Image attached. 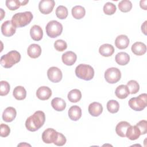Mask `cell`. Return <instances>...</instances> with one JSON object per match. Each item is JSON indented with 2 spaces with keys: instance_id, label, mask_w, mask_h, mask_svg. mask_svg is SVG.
<instances>
[{
  "instance_id": "8d00e7d4",
  "label": "cell",
  "mask_w": 147,
  "mask_h": 147,
  "mask_svg": "<svg viewBox=\"0 0 147 147\" xmlns=\"http://www.w3.org/2000/svg\"><path fill=\"white\" fill-rule=\"evenodd\" d=\"M55 49L59 52H63L67 48V42L63 40H57L54 43Z\"/></svg>"
},
{
  "instance_id": "e0dca14e",
  "label": "cell",
  "mask_w": 147,
  "mask_h": 147,
  "mask_svg": "<svg viewBox=\"0 0 147 147\" xmlns=\"http://www.w3.org/2000/svg\"><path fill=\"white\" fill-rule=\"evenodd\" d=\"M88 110L90 115L93 117H98L103 111V107L100 103L94 102L90 104Z\"/></svg>"
},
{
  "instance_id": "f1b7e54d",
  "label": "cell",
  "mask_w": 147,
  "mask_h": 147,
  "mask_svg": "<svg viewBox=\"0 0 147 147\" xmlns=\"http://www.w3.org/2000/svg\"><path fill=\"white\" fill-rule=\"evenodd\" d=\"M68 99L72 103H76L80 101L82 98V93L78 89H73L71 90L67 95Z\"/></svg>"
},
{
  "instance_id": "44dd1931",
  "label": "cell",
  "mask_w": 147,
  "mask_h": 147,
  "mask_svg": "<svg viewBox=\"0 0 147 147\" xmlns=\"http://www.w3.org/2000/svg\"><path fill=\"white\" fill-rule=\"evenodd\" d=\"M141 135V132L138 127L135 126H130L126 133V137L130 140H136L139 138Z\"/></svg>"
},
{
  "instance_id": "d6986e66",
  "label": "cell",
  "mask_w": 147,
  "mask_h": 147,
  "mask_svg": "<svg viewBox=\"0 0 147 147\" xmlns=\"http://www.w3.org/2000/svg\"><path fill=\"white\" fill-rule=\"evenodd\" d=\"M30 35L31 38L34 41H40L43 36V31L42 28L37 25H33L30 30Z\"/></svg>"
},
{
  "instance_id": "484cf974",
  "label": "cell",
  "mask_w": 147,
  "mask_h": 147,
  "mask_svg": "<svg viewBox=\"0 0 147 147\" xmlns=\"http://www.w3.org/2000/svg\"><path fill=\"white\" fill-rule=\"evenodd\" d=\"M115 60L118 64L120 65H125L129 62L130 56L127 53L121 52L115 55Z\"/></svg>"
},
{
  "instance_id": "ac0fdd59",
  "label": "cell",
  "mask_w": 147,
  "mask_h": 147,
  "mask_svg": "<svg viewBox=\"0 0 147 147\" xmlns=\"http://www.w3.org/2000/svg\"><path fill=\"white\" fill-rule=\"evenodd\" d=\"M69 118L74 121L79 120L82 117V109L77 105L71 106L68 112Z\"/></svg>"
},
{
  "instance_id": "5b68a950",
  "label": "cell",
  "mask_w": 147,
  "mask_h": 147,
  "mask_svg": "<svg viewBox=\"0 0 147 147\" xmlns=\"http://www.w3.org/2000/svg\"><path fill=\"white\" fill-rule=\"evenodd\" d=\"M131 109L135 111H142L147 105V95L145 93L140 94L137 97H133L130 99L128 102Z\"/></svg>"
},
{
  "instance_id": "277c9868",
  "label": "cell",
  "mask_w": 147,
  "mask_h": 147,
  "mask_svg": "<svg viewBox=\"0 0 147 147\" xmlns=\"http://www.w3.org/2000/svg\"><path fill=\"white\" fill-rule=\"evenodd\" d=\"M75 74L78 78L84 80H90L94 78V70L90 65L80 64L76 67Z\"/></svg>"
},
{
  "instance_id": "f546056e",
  "label": "cell",
  "mask_w": 147,
  "mask_h": 147,
  "mask_svg": "<svg viewBox=\"0 0 147 147\" xmlns=\"http://www.w3.org/2000/svg\"><path fill=\"white\" fill-rule=\"evenodd\" d=\"M68 9L64 6L60 5L56 9V15L60 20L65 19L68 16Z\"/></svg>"
},
{
  "instance_id": "30bf717a",
  "label": "cell",
  "mask_w": 147,
  "mask_h": 147,
  "mask_svg": "<svg viewBox=\"0 0 147 147\" xmlns=\"http://www.w3.org/2000/svg\"><path fill=\"white\" fill-rule=\"evenodd\" d=\"M55 2L53 0H42L38 4V9L43 14L51 13L55 6Z\"/></svg>"
},
{
  "instance_id": "603a6c76",
  "label": "cell",
  "mask_w": 147,
  "mask_h": 147,
  "mask_svg": "<svg viewBox=\"0 0 147 147\" xmlns=\"http://www.w3.org/2000/svg\"><path fill=\"white\" fill-rule=\"evenodd\" d=\"M130 126V124L126 121H121L119 122L115 127L116 133L121 137H125L126 130Z\"/></svg>"
},
{
  "instance_id": "7bdbcfd3",
  "label": "cell",
  "mask_w": 147,
  "mask_h": 147,
  "mask_svg": "<svg viewBox=\"0 0 147 147\" xmlns=\"http://www.w3.org/2000/svg\"><path fill=\"white\" fill-rule=\"evenodd\" d=\"M28 1H21V6H24L27 3H28Z\"/></svg>"
},
{
  "instance_id": "f35d334b",
  "label": "cell",
  "mask_w": 147,
  "mask_h": 147,
  "mask_svg": "<svg viewBox=\"0 0 147 147\" xmlns=\"http://www.w3.org/2000/svg\"><path fill=\"white\" fill-rule=\"evenodd\" d=\"M1 131L0 136L2 137H7L10 133V129L9 126L6 124L1 123Z\"/></svg>"
},
{
  "instance_id": "e575fe53",
  "label": "cell",
  "mask_w": 147,
  "mask_h": 147,
  "mask_svg": "<svg viewBox=\"0 0 147 147\" xmlns=\"http://www.w3.org/2000/svg\"><path fill=\"white\" fill-rule=\"evenodd\" d=\"M6 6L10 10H16L21 6V2L18 0H7Z\"/></svg>"
},
{
  "instance_id": "83f0119b",
  "label": "cell",
  "mask_w": 147,
  "mask_h": 147,
  "mask_svg": "<svg viewBox=\"0 0 147 147\" xmlns=\"http://www.w3.org/2000/svg\"><path fill=\"white\" fill-rule=\"evenodd\" d=\"M13 95L17 100H21L26 98V91L24 87L18 86L14 88L13 92Z\"/></svg>"
},
{
  "instance_id": "ee69618b",
  "label": "cell",
  "mask_w": 147,
  "mask_h": 147,
  "mask_svg": "<svg viewBox=\"0 0 147 147\" xmlns=\"http://www.w3.org/2000/svg\"><path fill=\"white\" fill-rule=\"evenodd\" d=\"M21 145H23V146H24V145H28V146H30V145H29V144H20L18 145V146H21Z\"/></svg>"
},
{
  "instance_id": "52a82bcc",
  "label": "cell",
  "mask_w": 147,
  "mask_h": 147,
  "mask_svg": "<svg viewBox=\"0 0 147 147\" xmlns=\"http://www.w3.org/2000/svg\"><path fill=\"white\" fill-rule=\"evenodd\" d=\"M121 78L120 70L115 67H111L107 69L105 72V78L106 81L110 84L117 83Z\"/></svg>"
},
{
  "instance_id": "d4e9b609",
  "label": "cell",
  "mask_w": 147,
  "mask_h": 147,
  "mask_svg": "<svg viewBox=\"0 0 147 147\" xmlns=\"http://www.w3.org/2000/svg\"><path fill=\"white\" fill-rule=\"evenodd\" d=\"M115 94L118 98L122 99L126 98L130 93L127 86L121 84L116 88Z\"/></svg>"
},
{
  "instance_id": "8992f818",
  "label": "cell",
  "mask_w": 147,
  "mask_h": 147,
  "mask_svg": "<svg viewBox=\"0 0 147 147\" xmlns=\"http://www.w3.org/2000/svg\"><path fill=\"white\" fill-rule=\"evenodd\" d=\"M45 30L48 36L51 38H56L61 34L63 25L56 20H52L46 25Z\"/></svg>"
},
{
  "instance_id": "3957f363",
  "label": "cell",
  "mask_w": 147,
  "mask_h": 147,
  "mask_svg": "<svg viewBox=\"0 0 147 147\" xmlns=\"http://www.w3.org/2000/svg\"><path fill=\"white\" fill-rule=\"evenodd\" d=\"M21 60V55L17 51H11L1 57V64L5 68H10Z\"/></svg>"
},
{
  "instance_id": "4fadbf2b",
  "label": "cell",
  "mask_w": 147,
  "mask_h": 147,
  "mask_svg": "<svg viewBox=\"0 0 147 147\" xmlns=\"http://www.w3.org/2000/svg\"><path fill=\"white\" fill-rule=\"evenodd\" d=\"M63 63L66 65H72L76 61L77 56L72 51H67L63 53L61 56Z\"/></svg>"
},
{
  "instance_id": "8fae6325",
  "label": "cell",
  "mask_w": 147,
  "mask_h": 147,
  "mask_svg": "<svg viewBox=\"0 0 147 147\" xmlns=\"http://www.w3.org/2000/svg\"><path fill=\"white\" fill-rule=\"evenodd\" d=\"M16 31V28L14 26L11 21L7 20L2 23L1 25V32L5 37L12 36Z\"/></svg>"
},
{
  "instance_id": "9a60e30c",
  "label": "cell",
  "mask_w": 147,
  "mask_h": 147,
  "mask_svg": "<svg viewBox=\"0 0 147 147\" xmlns=\"http://www.w3.org/2000/svg\"><path fill=\"white\" fill-rule=\"evenodd\" d=\"M27 53L30 57L32 59H36L41 54V48L38 44H30L28 48Z\"/></svg>"
},
{
  "instance_id": "ab89813d",
  "label": "cell",
  "mask_w": 147,
  "mask_h": 147,
  "mask_svg": "<svg viewBox=\"0 0 147 147\" xmlns=\"http://www.w3.org/2000/svg\"><path fill=\"white\" fill-rule=\"evenodd\" d=\"M66 141H67V139L65 137L62 133H59V136H58L57 140L54 144L57 146H63L66 143Z\"/></svg>"
},
{
  "instance_id": "4316f807",
  "label": "cell",
  "mask_w": 147,
  "mask_h": 147,
  "mask_svg": "<svg viewBox=\"0 0 147 147\" xmlns=\"http://www.w3.org/2000/svg\"><path fill=\"white\" fill-rule=\"evenodd\" d=\"M71 13L74 18L80 20L84 17L86 14V10L84 7L80 5H78L72 7Z\"/></svg>"
},
{
  "instance_id": "ba28073f",
  "label": "cell",
  "mask_w": 147,
  "mask_h": 147,
  "mask_svg": "<svg viewBox=\"0 0 147 147\" xmlns=\"http://www.w3.org/2000/svg\"><path fill=\"white\" fill-rule=\"evenodd\" d=\"M59 132L52 128H48L42 134V140L46 144H55L57 140Z\"/></svg>"
},
{
  "instance_id": "836d02e7",
  "label": "cell",
  "mask_w": 147,
  "mask_h": 147,
  "mask_svg": "<svg viewBox=\"0 0 147 147\" xmlns=\"http://www.w3.org/2000/svg\"><path fill=\"white\" fill-rule=\"evenodd\" d=\"M116 6L111 2H107L103 6V12L107 15H112L116 11Z\"/></svg>"
},
{
  "instance_id": "1f68e13d",
  "label": "cell",
  "mask_w": 147,
  "mask_h": 147,
  "mask_svg": "<svg viewBox=\"0 0 147 147\" xmlns=\"http://www.w3.org/2000/svg\"><path fill=\"white\" fill-rule=\"evenodd\" d=\"M118 8L122 12H129L132 8V3L129 0H123L119 2Z\"/></svg>"
},
{
  "instance_id": "60d3db41",
  "label": "cell",
  "mask_w": 147,
  "mask_h": 147,
  "mask_svg": "<svg viewBox=\"0 0 147 147\" xmlns=\"http://www.w3.org/2000/svg\"><path fill=\"white\" fill-rule=\"evenodd\" d=\"M146 22L147 21H145L144 24L142 25L141 26V30L142 32L144 33V34H146Z\"/></svg>"
},
{
  "instance_id": "7402d4cb",
  "label": "cell",
  "mask_w": 147,
  "mask_h": 147,
  "mask_svg": "<svg viewBox=\"0 0 147 147\" xmlns=\"http://www.w3.org/2000/svg\"><path fill=\"white\" fill-rule=\"evenodd\" d=\"M51 105L55 110L62 111L66 107V102L62 98L56 97L52 100Z\"/></svg>"
},
{
  "instance_id": "74e56055",
  "label": "cell",
  "mask_w": 147,
  "mask_h": 147,
  "mask_svg": "<svg viewBox=\"0 0 147 147\" xmlns=\"http://www.w3.org/2000/svg\"><path fill=\"white\" fill-rule=\"evenodd\" d=\"M136 126L138 127L140 130L141 135L145 134L147 132V122L146 120H142L138 122Z\"/></svg>"
},
{
  "instance_id": "4dcf8cb0",
  "label": "cell",
  "mask_w": 147,
  "mask_h": 147,
  "mask_svg": "<svg viewBox=\"0 0 147 147\" xmlns=\"http://www.w3.org/2000/svg\"><path fill=\"white\" fill-rule=\"evenodd\" d=\"M106 106L108 111L112 114L117 113L119 109V103L115 100H110L108 101Z\"/></svg>"
},
{
  "instance_id": "6da1fadb",
  "label": "cell",
  "mask_w": 147,
  "mask_h": 147,
  "mask_svg": "<svg viewBox=\"0 0 147 147\" xmlns=\"http://www.w3.org/2000/svg\"><path fill=\"white\" fill-rule=\"evenodd\" d=\"M45 121V113L42 111H37L26 120V128L30 131H37L43 126Z\"/></svg>"
},
{
  "instance_id": "2e32d148",
  "label": "cell",
  "mask_w": 147,
  "mask_h": 147,
  "mask_svg": "<svg viewBox=\"0 0 147 147\" xmlns=\"http://www.w3.org/2000/svg\"><path fill=\"white\" fill-rule=\"evenodd\" d=\"M129 44L128 37L124 34H121L117 37L115 40V45L119 49H124L127 48Z\"/></svg>"
},
{
  "instance_id": "d590c367",
  "label": "cell",
  "mask_w": 147,
  "mask_h": 147,
  "mask_svg": "<svg viewBox=\"0 0 147 147\" xmlns=\"http://www.w3.org/2000/svg\"><path fill=\"white\" fill-rule=\"evenodd\" d=\"M0 95L5 96L7 95L10 91V84L9 83L5 80H2L0 82Z\"/></svg>"
},
{
  "instance_id": "7c38bea8",
  "label": "cell",
  "mask_w": 147,
  "mask_h": 147,
  "mask_svg": "<svg viewBox=\"0 0 147 147\" xmlns=\"http://www.w3.org/2000/svg\"><path fill=\"white\" fill-rule=\"evenodd\" d=\"M51 95L52 91L51 88L47 86H41L37 90L36 96L41 100H48Z\"/></svg>"
},
{
  "instance_id": "9c48e42d",
  "label": "cell",
  "mask_w": 147,
  "mask_h": 147,
  "mask_svg": "<svg viewBox=\"0 0 147 147\" xmlns=\"http://www.w3.org/2000/svg\"><path fill=\"white\" fill-rule=\"evenodd\" d=\"M47 76L48 79L53 83L59 82L63 77L61 71L56 67H52L48 69Z\"/></svg>"
},
{
  "instance_id": "cb8c5ba5",
  "label": "cell",
  "mask_w": 147,
  "mask_h": 147,
  "mask_svg": "<svg viewBox=\"0 0 147 147\" xmlns=\"http://www.w3.org/2000/svg\"><path fill=\"white\" fill-rule=\"evenodd\" d=\"M99 52L102 56L104 57H109L114 53V48L111 44H105L99 47Z\"/></svg>"
},
{
  "instance_id": "b9f144b4",
  "label": "cell",
  "mask_w": 147,
  "mask_h": 147,
  "mask_svg": "<svg viewBox=\"0 0 147 147\" xmlns=\"http://www.w3.org/2000/svg\"><path fill=\"white\" fill-rule=\"evenodd\" d=\"M146 1H140V7L144 9V10H146Z\"/></svg>"
},
{
  "instance_id": "d6a6232c",
  "label": "cell",
  "mask_w": 147,
  "mask_h": 147,
  "mask_svg": "<svg viewBox=\"0 0 147 147\" xmlns=\"http://www.w3.org/2000/svg\"><path fill=\"white\" fill-rule=\"evenodd\" d=\"M127 87L131 94H136L140 90V86L138 82L134 80H131L127 83Z\"/></svg>"
},
{
  "instance_id": "5bb4252c",
  "label": "cell",
  "mask_w": 147,
  "mask_h": 147,
  "mask_svg": "<svg viewBox=\"0 0 147 147\" xmlns=\"http://www.w3.org/2000/svg\"><path fill=\"white\" fill-rule=\"evenodd\" d=\"M17 115L16 110L13 107H7L5 109L2 114V119L6 122H12Z\"/></svg>"
},
{
  "instance_id": "ffe728a7",
  "label": "cell",
  "mask_w": 147,
  "mask_h": 147,
  "mask_svg": "<svg viewBox=\"0 0 147 147\" xmlns=\"http://www.w3.org/2000/svg\"><path fill=\"white\" fill-rule=\"evenodd\" d=\"M132 52L137 56L144 55L146 52V46L142 42H136L131 45Z\"/></svg>"
},
{
  "instance_id": "7a4b0ae2",
  "label": "cell",
  "mask_w": 147,
  "mask_h": 147,
  "mask_svg": "<svg viewBox=\"0 0 147 147\" xmlns=\"http://www.w3.org/2000/svg\"><path fill=\"white\" fill-rule=\"evenodd\" d=\"M33 14L30 11L17 13L14 14L11 22L16 28H21L28 25L33 19Z\"/></svg>"
}]
</instances>
